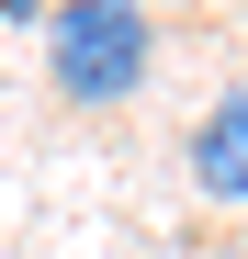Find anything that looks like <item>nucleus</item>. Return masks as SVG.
Here are the masks:
<instances>
[{"label": "nucleus", "mask_w": 248, "mask_h": 259, "mask_svg": "<svg viewBox=\"0 0 248 259\" xmlns=\"http://www.w3.org/2000/svg\"><path fill=\"white\" fill-rule=\"evenodd\" d=\"M203 259H248V248H203Z\"/></svg>", "instance_id": "4"}, {"label": "nucleus", "mask_w": 248, "mask_h": 259, "mask_svg": "<svg viewBox=\"0 0 248 259\" xmlns=\"http://www.w3.org/2000/svg\"><path fill=\"white\" fill-rule=\"evenodd\" d=\"M124 12H158V0H124Z\"/></svg>", "instance_id": "5"}, {"label": "nucleus", "mask_w": 248, "mask_h": 259, "mask_svg": "<svg viewBox=\"0 0 248 259\" xmlns=\"http://www.w3.org/2000/svg\"><path fill=\"white\" fill-rule=\"evenodd\" d=\"M192 192L203 203H248V91H215L203 102V124H192Z\"/></svg>", "instance_id": "2"}, {"label": "nucleus", "mask_w": 248, "mask_h": 259, "mask_svg": "<svg viewBox=\"0 0 248 259\" xmlns=\"http://www.w3.org/2000/svg\"><path fill=\"white\" fill-rule=\"evenodd\" d=\"M46 79H57V102L79 113H102V102H136L147 91V68H158V23L147 12H124V0H46Z\"/></svg>", "instance_id": "1"}, {"label": "nucleus", "mask_w": 248, "mask_h": 259, "mask_svg": "<svg viewBox=\"0 0 248 259\" xmlns=\"http://www.w3.org/2000/svg\"><path fill=\"white\" fill-rule=\"evenodd\" d=\"M0 23H46V0H0Z\"/></svg>", "instance_id": "3"}]
</instances>
